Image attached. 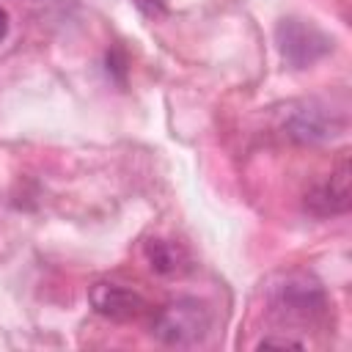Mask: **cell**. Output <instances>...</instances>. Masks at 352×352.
<instances>
[{
  "label": "cell",
  "instance_id": "cell-1",
  "mask_svg": "<svg viewBox=\"0 0 352 352\" xmlns=\"http://www.w3.org/2000/svg\"><path fill=\"white\" fill-rule=\"evenodd\" d=\"M270 308L280 322L316 324L327 314V294L322 283L308 272H280L270 289Z\"/></svg>",
  "mask_w": 352,
  "mask_h": 352
},
{
  "label": "cell",
  "instance_id": "cell-2",
  "mask_svg": "<svg viewBox=\"0 0 352 352\" xmlns=\"http://www.w3.org/2000/svg\"><path fill=\"white\" fill-rule=\"evenodd\" d=\"M212 327V314L201 300L182 297L157 311L151 333L168 346H195L206 338Z\"/></svg>",
  "mask_w": 352,
  "mask_h": 352
},
{
  "label": "cell",
  "instance_id": "cell-3",
  "mask_svg": "<svg viewBox=\"0 0 352 352\" xmlns=\"http://www.w3.org/2000/svg\"><path fill=\"white\" fill-rule=\"evenodd\" d=\"M275 44H278L283 60L294 69H305V66L316 63L333 47L330 36H324L314 22H305V19H297V16H286V19L278 22Z\"/></svg>",
  "mask_w": 352,
  "mask_h": 352
},
{
  "label": "cell",
  "instance_id": "cell-4",
  "mask_svg": "<svg viewBox=\"0 0 352 352\" xmlns=\"http://www.w3.org/2000/svg\"><path fill=\"white\" fill-rule=\"evenodd\" d=\"M88 300L94 305V311L99 316L116 319V322H126V319H138L146 311V300L124 286V283H113V280H99L88 289Z\"/></svg>",
  "mask_w": 352,
  "mask_h": 352
},
{
  "label": "cell",
  "instance_id": "cell-5",
  "mask_svg": "<svg viewBox=\"0 0 352 352\" xmlns=\"http://www.w3.org/2000/svg\"><path fill=\"white\" fill-rule=\"evenodd\" d=\"M305 209L316 217H330V214H341L349 209V162H346V157L338 162V168L324 182H319L305 195Z\"/></svg>",
  "mask_w": 352,
  "mask_h": 352
},
{
  "label": "cell",
  "instance_id": "cell-6",
  "mask_svg": "<svg viewBox=\"0 0 352 352\" xmlns=\"http://www.w3.org/2000/svg\"><path fill=\"white\" fill-rule=\"evenodd\" d=\"M341 124H344V121H341L333 110H327V107H322V104H316V102H308V104H302L300 110H294V113L289 116L286 132H289L294 140L316 143V140H327V138L338 135Z\"/></svg>",
  "mask_w": 352,
  "mask_h": 352
},
{
  "label": "cell",
  "instance_id": "cell-7",
  "mask_svg": "<svg viewBox=\"0 0 352 352\" xmlns=\"http://www.w3.org/2000/svg\"><path fill=\"white\" fill-rule=\"evenodd\" d=\"M143 253H146L148 267L160 275H176V272L190 267L187 250L179 242H170V239H148Z\"/></svg>",
  "mask_w": 352,
  "mask_h": 352
},
{
  "label": "cell",
  "instance_id": "cell-8",
  "mask_svg": "<svg viewBox=\"0 0 352 352\" xmlns=\"http://www.w3.org/2000/svg\"><path fill=\"white\" fill-rule=\"evenodd\" d=\"M165 3H168V0H135V6H138L146 16H160V14H165Z\"/></svg>",
  "mask_w": 352,
  "mask_h": 352
},
{
  "label": "cell",
  "instance_id": "cell-9",
  "mask_svg": "<svg viewBox=\"0 0 352 352\" xmlns=\"http://www.w3.org/2000/svg\"><path fill=\"white\" fill-rule=\"evenodd\" d=\"M258 346H302V344L292 341V338H261Z\"/></svg>",
  "mask_w": 352,
  "mask_h": 352
},
{
  "label": "cell",
  "instance_id": "cell-10",
  "mask_svg": "<svg viewBox=\"0 0 352 352\" xmlns=\"http://www.w3.org/2000/svg\"><path fill=\"white\" fill-rule=\"evenodd\" d=\"M6 33H8V14H6V8L0 6V41L6 38Z\"/></svg>",
  "mask_w": 352,
  "mask_h": 352
}]
</instances>
